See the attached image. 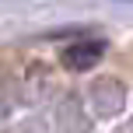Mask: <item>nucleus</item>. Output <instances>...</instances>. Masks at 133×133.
I'll use <instances>...</instances> for the list:
<instances>
[{
  "mask_svg": "<svg viewBox=\"0 0 133 133\" xmlns=\"http://www.w3.org/2000/svg\"><path fill=\"white\" fill-rule=\"evenodd\" d=\"M102 56H105V42H102V39L74 42V46L63 49V66H66V70H91Z\"/></svg>",
  "mask_w": 133,
  "mask_h": 133,
  "instance_id": "nucleus-1",
  "label": "nucleus"
}]
</instances>
